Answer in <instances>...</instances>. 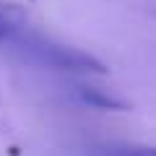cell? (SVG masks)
I'll return each mask as SVG.
<instances>
[{
	"label": "cell",
	"mask_w": 156,
	"mask_h": 156,
	"mask_svg": "<svg viewBox=\"0 0 156 156\" xmlns=\"http://www.w3.org/2000/svg\"><path fill=\"white\" fill-rule=\"evenodd\" d=\"M23 50L29 52V57L42 65H50L55 70H65V73H86V76H104L107 65L94 57L91 52H83L78 47L70 44H60L52 39H42V37H26Z\"/></svg>",
	"instance_id": "cell-1"
},
{
	"label": "cell",
	"mask_w": 156,
	"mask_h": 156,
	"mask_svg": "<svg viewBox=\"0 0 156 156\" xmlns=\"http://www.w3.org/2000/svg\"><path fill=\"white\" fill-rule=\"evenodd\" d=\"M26 29V13L13 3H0V42L18 39Z\"/></svg>",
	"instance_id": "cell-3"
},
{
	"label": "cell",
	"mask_w": 156,
	"mask_h": 156,
	"mask_svg": "<svg viewBox=\"0 0 156 156\" xmlns=\"http://www.w3.org/2000/svg\"><path fill=\"white\" fill-rule=\"evenodd\" d=\"M89 156H156V146L143 143H109L89 148Z\"/></svg>",
	"instance_id": "cell-4"
},
{
	"label": "cell",
	"mask_w": 156,
	"mask_h": 156,
	"mask_svg": "<svg viewBox=\"0 0 156 156\" xmlns=\"http://www.w3.org/2000/svg\"><path fill=\"white\" fill-rule=\"evenodd\" d=\"M78 96H81L83 104L94 107V109H101V112H125V109H130L122 99H117L115 94H109L104 89H96V86H78Z\"/></svg>",
	"instance_id": "cell-2"
}]
</instances>
